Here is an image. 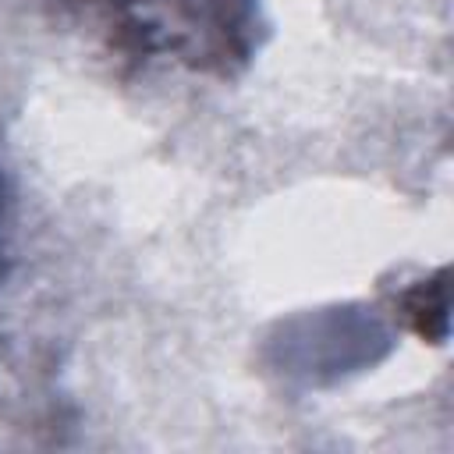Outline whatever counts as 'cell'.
<instances>
[{
    "mask_svg": "<svg viewBox=\"0 0 454 454\" xmlns=\"http://www.w3.org/2000/svg\"><path fill=\"white\" fill-rule=\"evenodd\" d=\"M78 7L131 60H174L216 78L245 71L266 35L259 0H78Z\"/></svg>",
    "mask_w": 454,
    "mask_h": 454,
    "instance_id": "6da1fadb",
    "label": "cell"
}]
</instances>
